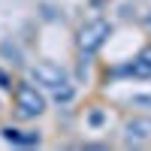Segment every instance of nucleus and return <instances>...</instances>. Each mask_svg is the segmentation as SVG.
Masks as SVG:
<instances>
[{"instance_id": "obj_1", "label": "nucleus", "mask_w": 151, "mask_h": 151, "mask_svg": "<svg viewBox=\"0 0 151 151\" xmlns=\"http://www.w3.org/2000/svg\"><path fill=\"white\" fill-rule=\"evenodd\" d=\"M15 109H18L21 118H40L42 112H45V97H42V91H40L36 85H30V82L15 85Z\"/></svg>"}, {"instance_id": "obj_2", "label": "nucleus", "mask_w": 151, "mask_h": 151, "mask_svg": "<svg viewBox=\"0 0 151 151\" xmlns=\"http://www.w3.org/2000/svg\"><path fill=\"white\" fill-rule=\"evenodd\" d=\"M30 79L36 82V88H45V91H58V88L70 85L64 67L52 64V60H40V64H33L30 67Z\"/></svg>"}, {"instance_id": "obj_3", "label": "nucleus", "mask_w": 151, "mask_h": 151, "mask_svg": "<svg viewBox=\"0 0 151 151\" xmlns=\"http://www.w3.org/2000/svg\"><path fill=\"white\" fill-rule=\"evenodd\" d=\"M112 36V24L109 21H88L85 27L79 30V48L85 55H94V52H100L103 48V42Z\"/></svg>"}, {"instance_id": "obj_4", "label": "nucleus", "mask_w": 151, "mask_h": 151, "mask_svg": "<svg viewBox=\"0 0 151 151\" xmlns=\"http://www.w3.org/2000/svg\"><path fill=\"white\" fill-rule=\"evenodd\" d=\"M124 142L127 145H148L151 142V118L136 115L124 124Z\"/></svg>"}, {"instance_id": "obj_5", "label": "nucleus", "mask_w": 151, "mask_h": 151, "mask_svg": "<svg viewBox=\"0 0 151 151\" xmlns=\"http://www.w3.org/2000/svg\"><path fill=\"white\" fill-rule=\"evenodd\" d=\"M127 73H130V76H136V79H151V52L139 55V58H136L133 64L127 67Z\"/></svg>"}, {"instance_id": "obj_6", "label": "nucleus", "mask_w": 151, "mask_h": 151, "mask_svg": "<svg viewBox=\"0 0 151 151\" xmlns=\"http://www.w3.org/2000/svg\"><path fill=\"white\" fill-rule=\"evenodd\" d=\"M3 139L15 142V145H40V133H27V136H24L21 130H12V127H6V130H3Z\"/></svg>"}]
</instances>
